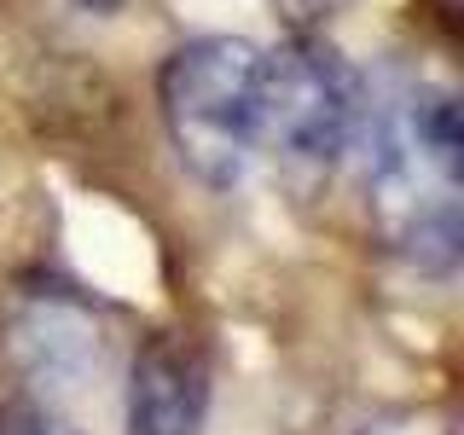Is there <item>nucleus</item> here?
<instances>
[{
	"label": "nucleus",
	"mask_w": 464,
	"mask_h": 435,
	"mask_svg": "<svg viewBox=\"0 0 464 435\" xmlns=\"http://www.w3.org/2000/svg\"><path fill=\"white\" fill-rule=\"evenodd\" d=\"M366 198L372 227L418 273H453L464 244V122L447 87H406V93L366 105Z\"/></svg>",
	"instance_id": "1"
},
{
	"label": "nucleus",
	"mask_w": 464,
	"mask_h": 435,
	"mask_svg": "<svg viewBox=\"0 0 464 435\" xmlns=\"http://www.w3.org/2000/svg\"><path fill=\"white\" fill-rule=\"evenodd\" d=\"M256 76L261 47H250L244 35H198L174 47L157 70V105L174 151L215 192L238 186L261 151Z\"/></svg>",
	"instance_id": "2"
},
{
	"label": "nucleus",
	"mask_w": 464,
	"mask_h": 435,
	"mask_svg": "<svg viewBox=\"0 0 464 435\" xmlns=\"http://www.w3.org/2000/svg\"><path fill=\"white\" fill-rule=\"evenodd\" d=\"M366 82L348 58L314 29H296L279 53H261L256 76V128L290 163L325 169L360 140Z\"/></svg>",
	"instance_id": "3"
},
{
	"label": "nucleus",
	"mask_w": 464,
	"mask_h": 435,
	"mask_svg": "<svg viewBox=\"0 0 464 435\" xmlns=\"http://www.w3.org/2000/svg\"><path fill=\"white\" fill-rule=\"evenodd\" d=\"M6 348L41 395H82L111 372V325L87 296L35 285L6 314Z\"/></svg>",
	"instance_id": "4"
},
{
	"label": "nucleus",
	"mask_w": 464,
	"mask_h": 435,
	"mask_svg": "<svg viewBox=\"0 0 464 435\" xmlns=\"http://www.w3.org/2000/svg\"><path fill=\"white\" fill-rule=\"evenodd\" d=\"M209 406V366L186 337H151L128 366L122 435H198Z\"/></svg>",
	"instance_id": "5"
},
{
	"label": "nucleus",
	"mask_w": 464,
	"mask_h": 435,
	"mask_svg": "<svg viewBox=\"0 0 464 435\" xmlns=\"http://www.w3.org/2000/svg\"><path fill=\"white\" fill-rule=\"evenodd\" d=\"M0 435H76L53 406H41L35 395H12L0 406Z\"/></svg>",
	"instance_id": "6"
},
{
	"label": "nucleus",
	"mask_w": 464,
	"mask_h": 435,
	"mask_svg": "<svg viewBox=\"0 0 464 435\" xmlns=\"http://www.w3.org/2000/svg\"><path fill=\"white\" fill-rule=\"evenodd\" d=\"M273 6H279V18H285L290 29H319L331 12L343 6V0H273Z\"/></svg>",
	"instance_id": "7"
},
{
	"label": "nucleus",
	"mask_w": 464,
	"mask_h": 435,
	"mask_svg": "<svg viewBox=\"0 0 464 435\" xmlns=\"http://www.w3.org/2000/svg\"><path fill=\"white\" fill-rule=\"evenodd\" d=\"M354 435H424V424H412V418H377V424L354 430Z\"/></svg>",
	"instance_id": "8"
},
{
	"label": "nucleus",
	"mask_w": 464,
	"mask_h": 435,
	"mask_svg": "<svg viewBox=\"0 0 464 435\" xmlns=\"http://www.w3.org/2000/svg\"><path fill=\"white\" fill-rule=\"evenodd\" d=\"M76 6H87V12H111V6H122V0H76Z\"/></svg>",
	"instance_id": "9"
}]
</instances>
